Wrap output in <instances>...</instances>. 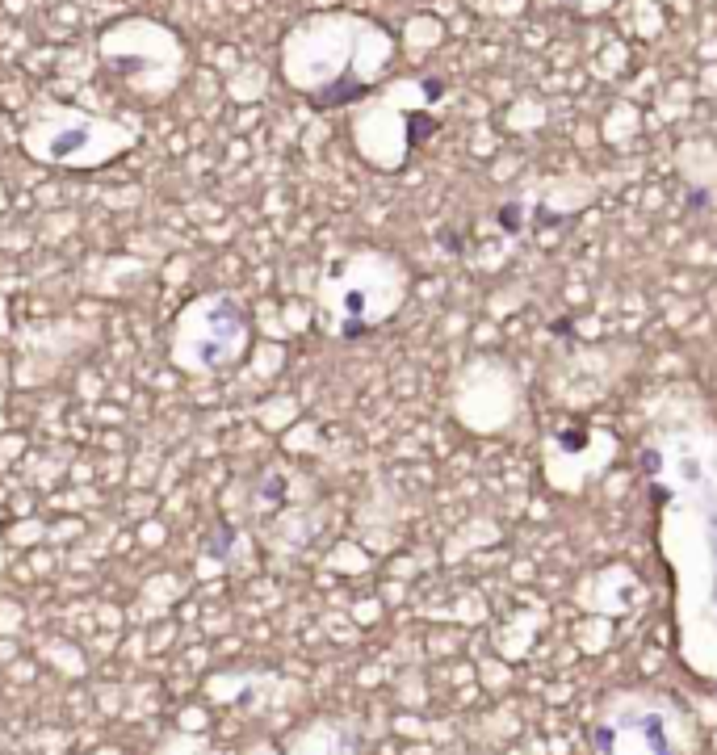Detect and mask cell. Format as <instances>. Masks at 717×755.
Here are the masks:
<instances>
[{
	"label": "cell",
	"mask_w": 717,
	"mask_h": 755,
	"mask_svg": "<svg viewBox=\"0 0 717 755\" xmlns=\"http://www.w3.org/2000/svg\"><path fill=\"white\" fill-rule=\"evenodd\" d=\"M139 122H122L110 114H89L72 101L34 97L21 118V147L26 156L51 168L89 172L122 160L139 147Z\"/></svg>",
	"instance_id": "6da1fadb"
},
{
	"label": "cell",
	"mask_w": 717,
	"mask_h": 755,
	"mask_svg": "<svg viewBox=\"0 0 717 755\" xmlns=\"http://www.w3.org/2000/svg\"><path fill=\"white\" fill-rule=\"evenodd\" d=\"M101 63L143 101L172 97L185 72V42L151 17H118L97 34Z\"/></svg>",
	"instance_id": "7a4b0ae2"
},
{
	"label": "cell",
	"mask_w": 717,
	"mask_h": 755,
	"mask_svg": "<svg viewBox=\"0 0 717 755\" xmlns=\"http://www.w3.org/2000/svg\"><path fill=\"white\" fill-rule=\"evenodd\" d=\"M252 323L248 307L227 290H210L185 302V311L172 323V365L185 374H219L248 353Z\"/></svg>",
	"instance_id": "3957f363"
},
{
	"label": "cell",
	"mask_w": 717,
	"mask_h": 755,
	"mask_svg": "<svg viewBox=\"0 0 717 755\" xmlns=\"http://www.w3.org/2000/svg\"><path fill=\"white\" fill-rule=\"evenodd\" d=\"M638 726H642V735H646V743H650V751H655V755H676V751H671V743H667V730H663L659 714L638 718Z\"/></svg>",
	"instance_id": "277c9868"
}]
</instances>
